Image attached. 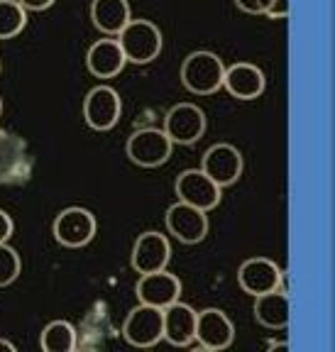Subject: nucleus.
<instances>
[{
    "label": "nucleus",
    "instance_id": "f257e3e1",
    "mask_svg": "<svg viewBox=\"0 0 335 352\" xmlns=\"http://www.w3.org/2000/svg\"><path fill=\"white\" fill-rule=\"evenodd\" d=\"M223 74H226L223 59L208 50L191 52L182 64V83L193 96L218 94L223 88Z\"/></svg>",
    "mask_w": 335,
    "mask_h": 352
},
{
    "label": "nucleus",
    "instance_id": "f03ea898",
    "mask_svg": "<svg viewBox=\"0 0 335 352\" xmlns=\"http://www.w3.org/2000/svg\"><path fill=\"white\" fill-rule=\"evenodd\" d=\"M116 39L127 64H149L162 54V44H164L160 28L149 20H130Z\"/></svg>",
    "mask_w": 335,
    "mask_h": 352
},
{
    "label": "nucleus",
    "instance_id": "7ed1b4c3",
    "mask_svg": "<svg viewBox=\"0 0 335 352\" xmlns=\"http://www.w3.org/2000/svg\"><path fill=\"white\" fill-rule=\"evenodd\" d=\"M96 215L88 208L81 206H72V208H64L54 218V226H52V235L59 242L61 248L78 250L86 248L88 242L96 237Z\"/></svg>",
    "mask_w": 335,
    "mask_h": 352
},
{
    "label": "nucleus",
    "instance_id": "20e7f679",
    "mask_svg": "<svg viewBox=\"0 0 335 352\" xmlns=\"http://www.w3.org/2000/svg\"><path fill=\"white\" fill-rule=\"evenodd\" d=\"M171 149H174V142L166 138L164 130L144 127V130L132 132L125 152L132 164L142 166V169H154V166H162L169 162Z\"/></svg>",
    "mask_w": 335,
    "mask_h": 352
},
{
    "label": "nucleus",
    "instance_id": "39448f33",
    "mask_svg": "<svg viewBox=\"0 0 335 352\" xmlns=\"http://www.w3.org/2000/svg\"><path fill=\"white\" fill-rule=\"evenodd\" d=\"M122 116V100L120 94L110 86L91 88L83 98V120L91 130L108 132L118 125Z\"/></svg>",
    "mask_w": 335,
    "mask_h": 352
},
{
    "label": "nucleus",
    "instance_id": "423d86ee",
    "mask_svg": "<svg viewBox=\"0 0 335 352\" xmlns=\"http://www.w3.org/2000/svg\"><path fill=\"white\" fill-rule=\"evenodd\" d=\"M164 336V328H162V308L154 306H135L127 314L125 323H122V338H125L127 345L138 347V350H147L154 347Z\"/></svg>",
    "mask_w": 335,
    "mask_h": 352
},
{
    "label": "nucleus",
    "instance_id": "0eeeda50",
    "mask_svg": "<svg viewBox=\"0 0 335 352\" xmlns=\"http://www.w3.org/2000/svg\"><path fill=\"white\" fill-rule=\"evenodd\" d=\"M174 188H176V196H179L182 204L193 206V208L204 210V213L218 208L220 198H223V188H220L218 184L210 182L201 169L182 171L179 179H176Z\"/></svg>",
    "mask_w": 335,
    "mask_h": 352
},
{
    "label": "nucleus",
    "instance_id": "6e6552de",
    "mask_svg": "<svg viewBox=\"0 0 335 352\" xmlns=\"http://www.w3.org/2000/svg\"><path fill=\"white\" fill-rule=\"evenodd\" d=\"M201 171L208 176L210 182L218 184L220 188L233 186L242 176V154L235 144L218 142L206 149L201 160Z\"/></svg>",
    "mask_w": 335,
    "mask_h": 352
},
{
    "label": "nucleus",
    "instance_id": "1a4fd4ad",
    "mask_svg": "<svg viewBox=\"0 0 335 352\" xmlns=\"http://www.w3.org/2000/svg\"><path fill=\"white\" fill-rule=\"evenodd\" d=\"M164 223L169 235H174L184 245H198L208 235V215L193 206L182 204V201H176L174 206L166 208Z\"/></svg>",
    "mask_w": 335,
    "mask_h": 352
},
{
    "label": "nucleus",
    "instance_id": "9d476101",
    "mask_svg": "<svg viewBox=\"0 0 335 352\" xmlns=\"http://www.w3.org/2000/svg\"><path fill=\"white\" fill-rule=\"evenodd\" d=\"M164 132L174 144H193L204 138L206 113L196 103H179L166 113Z\"/></svg>",
    "mask_w": 335,
    "mask_h": 352
},
{
    "label": "nucleus",
    "instance_id": "9b49d317",
    "mask_svg": "<svg viewBox=\"0 0 335 352\" xmlns=\"http://www.w3.org/2000/svg\"><path fill=\"white\" fill-rule=\"evenodd\" d=\"M281 279H284V274H281L279 264L267 257H250L237 270V284L250 296L277 292V289H281Z\"/></svg>",
    "mask_w": 335,
    "mask_h": 352
},
{
    "label": "nucleus",
    "instance_id": "f8f14e48",
    "mask_svg": "<svg viewBox=\"0 0 335 352\" xmlns=\"http://www.w3.org/2000/svg\"><path fill=\"white\" fill-rule=\"evenodd\" d=\"M171 259V245L166 235L157 230H147L135 240L130 254L132 270L138 274H152V272L166 270V264Z\"/></svg>",
    "mask_w": 335,
    "mask_h": 352
},
{
    "label": "nucleus",
    "instance_id": "ddd939ff",
    "mask_svg": "<svg viewBox=\"0 0 335 352\" xmlns=\"http://www.w3.org/2000/svg\"><path fill=\"white\" fill-rule=\"evenodd\" d=\"M193 340H198V345L210 347V350H215V352H223L235 340V325H233V320L226 316V311H220V308H206V311L196 314V333H193Z\"/></svg>",
    "mask_w": 335,
    "mask_h": 352
},
{
    "label": "nucleus",
    "instance_id": "4468645a",
    "mask_svg": "<svg viewBox=\"0 0 335 352\" xmlns=\"http://www.w3.org/2000/svg\"><path fill=\"white\" fill-rule=\"evenodd\" d=\"M140 303L144 306H154L164 311L174 301L182 298V281L176 274H169L166 270L152 272V274H140V281L135 286Z\"/></svg>",
    "mask_w": 335,
    "mask_h": 352
},
{
    "label": "nucleus",
    "instance_id": "2eb2a0df",
    "mask_svg": "<svg viewBox=\"0 0 335 352\" xmlns=\"http://www.w3.org/2000/svg\"><path fill=\"white\" fill-rule=\"evenodd\" d=\"M264 86H267V78L264 72L257 64H250V61H237L233 66H226V74H223V88L237 100H255L264 94Z\"/></svg>",
    "mask_w": 335,
    "mask_h": 352
},
{
    "label": "nucleus",
    "instance_id": "dca6fc26",
    "mask_svg": "<svg viewBox=\"0 0 335 352\" xmlns=\"http://www.w3.org/2000/svg\"><path fill=\"white\" fill-rule=\"evenodd\" d=\"M162 328L164 336L162 340H166L174 347H186L193 342V333H196V311L188 303L174 301L171 306H166L162 311Z\"/></svg>",
    "mask_w": 335,
    "mask_h": 352
},
{
    "label": "nucleus",
    "instance_id": "f3484780",
    "mask_svg": "<svg viewBox=\"0 0 335 352\" xmlns=\"http://www.w3.org/2000/svg\"><path fill=\"white\" fill-rule=\"evenodd\" d=\"M125 64L127 59L116 37L98 39L86 52V66L96 78H116L125 69Z\"/></svg>",
    "mask_w": 335,
    "mask_h": 352
},
{
    "label": "nucleus",
    "instance_id": "a211bd4d",
    "mask_svg": "<svg viewBox=\"0 0 335 352\" xmlns=\"http://www.w3.org/2000/svg\"><path fill=\"white\" fill-rule=\"evenodd\" d=\"M255 318L270 330H284L292 320V301L281 289L255 296Z\"/></svg>",
    "mask_w": 335,
    "mask_h": 352
},
{
    "label": "nucleus",
    "instance_id": "6ab92c4d",
    "mask_svg": "<svg viewBox=\"0 0 335 352\" xmlns=\"http://www.w3.org/2000/svg\"><path fill=\"white\" fill-rule=\"evenodd\" d=\"M91 20L96 30L105 37H118L120 30L132 20V10L127 0H94L91 3Z\"/></svg>",
    "mask_w": 335,
    "mask_h": 352
},
{
    "label": "nucleus",
    "instance_id": "aec40b11",
    "mask_svg": "<svg viewBox=\"0 0 335 352\" xmlns=\"http://www.w3.org/2000/svg\"><path fill=\"white\" fill-rule=\"evenodd\" d=\"M76 328L69 320H52L44 325L39 345L42 352H72L76 347Z\"/></svg>",
    "mask_w": 335,
    "mask_h": 352
},
{
    "label": "nucleus",
    "instance_id": "412c9836",
    "mask_svg": "<svg viewBox=\"0 0 335 352\" xmlns=\"http://www.w3.org/2000/svg\"><path fill=\"white\" fill-rule=\"evenodd\" d=\"M28 28V10L17 0H0V39H12Z\"/></svg>",
    "mask_w": 335,
    "mask_h": 352
},
{
    "label": "nucleus",
    "instance_id": "4be33fe9",
    "mask_svg": "<svg viewBox=\"0 0 335 352\" xmlns=\"http://www.w3.org/2000/svg\"><path fill=\"white\" fill-rule=\"evenodd\" d=\"M22 262L20 254L8 245V242H0V289L3 286H10L12 281L20 276Z\"/></svg>",
    "mask_w": 335,
    "mask_h": 352
},
{
    "label": "nucleus",
    "instance_id": "5701e85b",
    "mask_svg": "<svg viewBox=\"0 0 335 352\" xmlns=\"http://www.w3.org/2000/svg\"><path fill=\"white\" fill-rule=\"evenodd\" d=\"M259 15L284 20L289 15V0H259Z\"/></svg>",
    "mask_w": 335,
    "mask_h": 352
},
{
    "label": "nucleus",
    "instance_id": "b1692460",
    "mask_svg": "<svg viewBox=\"0 0 335 352\" xmlns=\"http://www.w3.org/2000/svg\"><path fill=\"white\" fill-rule=\"evenodd\" d=\"M12 230H15V223L12 218L0 208V242H8L12 237Z\"/></svg>",
    "mask_w": 335,
    "mask_h": 352
},
{
    "label": "nucleus",
    "instance_id": "393cba45",
    "mask_svg": "<svg viewBox=\"0 0 335 352\" xmlns=\"http://www.w3.org/2000/svg\"><path fill=\"white\" fill-rule=\"evenodd\" d=\"M17 3L28 12H42V10H50L56 0H17Z\"/></svg>",
    "mask_w": 335,
    "mask_h": 352
},
{
    "label": "nucleus",
    "instance_id": "a878e982",
    "mask_svg": "<svg viewBox=\"0 0 335 352\" xmlns=\"http://www.w3.org/2000/svg\"><path fill=\"white\" fill-rule=\"evenodd\" d=\"M235 6L248 15H259V0H235Z\"/></svg>",
    "mask_w": 335,
    "mask_h": 352
},
{
    "label": "nucleus",
    "instance_id": "bb28decb",
    "mask_svg": "<svg viewBox=\"0 0 335 352\" xmlns=\"http://www.w3.org/2000/svg\"><path fill=\"white\" fill-rule=\"evenodd\" d=\"M267 352H292V347H289L286 340H279V342H272V345L267 347Z\"/></svg>",
    "mask_w": 335,
    "mask_h": 352
},
{
    "label": "nucleus",
    "instance_id": "cd10ccee",
    "mask_svg": "<svg viewBox=\"0 0 335 352\" xmlns=\"http://www.w3.org/2000/svg\"><path fill=\"white\" fill-rule=\"evenodd\" d=\"M0 352H17V350L10 340H3V338H0Z\"/></svg>",
    "mask_w": 335,
    "mask_h": 352
},
{
    "label": "nucleus",
    "instance_id": "c85d7f7f",
    "mask_svg": "<svg viewBox=\"0 0 335 352\" xmlns=\"http://www.w3.org/2000/svg\"><path fill=\"white\" fill-rule=\"evenodd\" d=\"M72 352H98V350H94V347H74Z\"/></svg>",
    "mask_w": 335,
    "mask_h": 352
},
{
    "label": "nucleus",
    "instance_id": "c756f323",
    "mask_svg": "<svg viewBox=\"0 0 335 352\" xmlns=\"http://www.w3.org/2000/svg\"><path fill=\"white\" fill-rule=\"evenodd\" d=\"M191 352H215V350H210V347H204V345H198V347H193Z\"/></svg>",
    "mask_w": 335,
    "mask_h": 352
},
{
    "label": "nucleus",
    "instance_id": "7c9ffc66",
    "mask_svg": "<svg viewBox=\"0 0 335 352\" xmlns=\"http://www.w3.org/2000/svg\"><path fill=\"white\" fill-rule=\"evenodd\" d=\"M0 116H3V98H0Z\"/></svg>",
    "mask_w": 335,
    "mask_h": 352
},
{
    "label": "nucleus",
    "instance_id": "2f4dec72",
    "mask_svg": "<svg viewBox=\"0 0 335 352\" xmlns=\"http://www.w3.org/2000/svg\"><path fill=\"white\" fill-rule=\"evenodd\" d=\"M0 74H3V64H0Z\"/></svg>",
    "mask_w": 335,
    "mask_h": 352
}]
</instances>
